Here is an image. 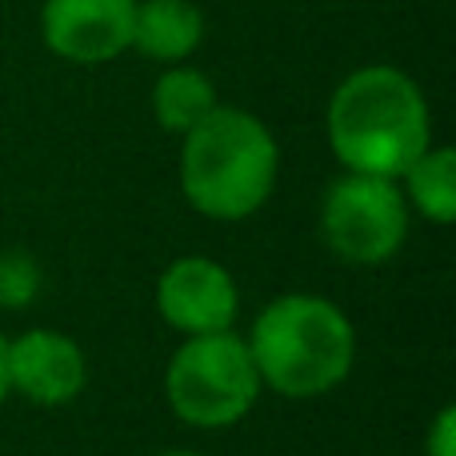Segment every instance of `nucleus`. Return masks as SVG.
I'll list each match as a JSON object with an SVG mask.
<instances>
[{"label":"nucleus","mask_w":456,"mask_h":456,"mask_svg":"<svg viewBox=\"0 0 456 456\" xmlns=\"http://www.w3.org/2000/svg\"><path fill=\"white\" fill-rule=\"evenodd\" d=\"M40 292V265L32 252H0V308H28Z\"/></svg>","instance_id":"f8f14e48"},{"label":"nucleus","mask_w":456,"mask_h":456,"mask_svg":"<svg viewBox=\"0 0 456 456\" xmlns=\"http://www.w3.org/2000/svg\"><path fill=\"white\" fill-rule=\"evenodd\" d=\"M157 313L181 337L228 332L240 313V289L232 273L213 256H176L157 276Z\"/></svg>","instance_id":"423d86ee"},{"label":"nucleus","mask_w":456,"mask_h":456,"mask_svg":"<svg viewBox=\"0 0 456 456\" xmlns=\"http://www.w3.org/2000/svg\"><path fill=\"white\" fill-rule=\"evenodd\" d=\"M260 372L252 364V353L244 337L208 332V337H184V345L173 353L165 369V396L176 420L205 433L232 428L256 409Z\"/></svg>","instance_id":"20e7f679"},{"label":"nucleus","mask_w":456,"mask_h":456,"mask_svg":"<svg viewBox=\"0 0 456 456\" xmlns=\"http://www.w3.org/2000/svg\"><path fill=\"white\" fill-rule=\"evenodd\" d=\"M425 456H456V409L444 404L425 433Z\"/></svg>","instance_id":"ddd939ff"},{"label":"nucleus","mask_w":456,"mask_h":456,"mask_svg":"<svg viewBox=\"0 0 456 456\" xmlns=\"http://www.w3.org/2000/svg\"><path fill=\"white\" fill-rule=\"evenodd\" d=\"M8 401V337L0 332V404Z\"/></svg>","instance_id":"4468645a"},{"label":"nucleus","mask_w":456,"mask_h":456,"mask_svg":"<svg viewBox=\"0 0 456 456\" xmlns=\"http://www.w3.org/2000/svg\"><path fill=\"white\" fill-rule=\"evenodd\" d=\"M205 40V16L192 0H144L133 16V48L149 61H189Z\"/></svg>","instance_id":"1a4fd4ad"},{"label":"nucleus","mask_w":456,"mask_h":456,"mask_svg":"<svg viewBox=\"0 0 456 456\" xmlns=\"http://www.w3.org/2000/svg\"><path fill=\"white\" fill-rule=\"evenodd\" d=\"M136 0H45L40 37L69 64H109L133 48Z\"/></svg>","instance_id":"0eeeda50"},{"label":"nucleus","mask_w":456,"mask_h":456,"mask_svg":"<svg viewBox=\"0 0 456 456\" xmlns=\"http://www.w3.org/2000/svg\"><path fill=\"white\" fill-rule=\"evenodd\" d=\"M401 181L404 205L417 208L425 221L441 228L456 221V152L449 144H428L401 173Z\"/></svg>","instance_id":"9b49d317"},{"label":"nucleus","mask_w":456,"mask_h":456,"mask_svg":"<svg viewBox=\"0 0 456 456\" xmlns=\"http://www.w3.org/2000/svg\"><path fill=\"white\" fill-rule=\"evenodd\" d=\"M260 385L289 401L329 396L353 377L356 329L337 300L321 292H284L268 300L244 337Z\"/></svg>","instance_id":"f03ea898"},{"label":"nucleus","mask_w":456,"mask_h":456,"mask_svg":"<svg viewBox=\"0 0 456 456\" xmlns=\"http://www.w3.org/2000/svg\"><path fill=\"white\" fill-rule=\"evenodd\" d=\"M88 385L85 348L61 329H28L8 340V393L40 409H64Z\"/></svg>","instance_id":"6e6552de"},{"label":"nucleus","mask_w":456,"mask_h":456,"mask_svg":"<svg viewBox=\"0 0 456 456\" xmlns=\"http://www.w3.org/2000/svg\"><path fill=\"white\" fill-rule=\"evenodd\" d=\"M321 240L353 268H377L409 240V205L396 181L345 173L321 200Z\"/></svg>","instance_id":"39448f33"},{"label":"nucleus","mask_w":456,"mask_h":456,"mask_svg":"<svg viewBox=\"0 0 456 456\" xmlns=\"http://www.w3.org/2000/svg\"><path fill=\"white\" fill-rule=\"evenodd\" d=\"M281 173L276 136L260 117L216 104L197 128L184 133L181 192L192 213L236 224L268 205Z\"/></svg>","instance_id":"7ed1b4c3"},{"label":"nucleus","mask_w":456,"mask_h":456,"mask_svg":"<svg viewBox=\"0 0 456 456\" xmlns=\"http://www.w3.org/2000/svg\"><path fill=\"white\" fill-rule=\"evenodd\" d=\"M213 109H216V88L200 69L168 64L157 77V85H152V117L173 136H184L189 128H197Z\"/></svg>","instance_id":"9d476101"},{"label":"nucleus","mask_w":456,"mask_h":456,"mask_svg":"<svg viewBox=\"0 0 456 456\" xmlns=\"http://www.w3.org/2000/svg\"><path fill=\"white\" fill-rule=\"evenodd\" d=\"M157 456H205V452H192V449H168V452H157Z\"/></svg>","instance_id":"2eb2a0df"},{"label":"nucleus","mask_w":456,"mask_h":456,"mask_svg":"<svg viewBox=\"0 0 456 456\" xmlns=\"http://www.w3.org/2000/svg\"><path fill=\"white\" fill-rule=\"evenodd\" d=\"M433 144V117L420 85L393 64L348 72L329 101V149L345 173L401 181Z\"/></svg>","instance_id":"f257e3e1"}]
</instances>
